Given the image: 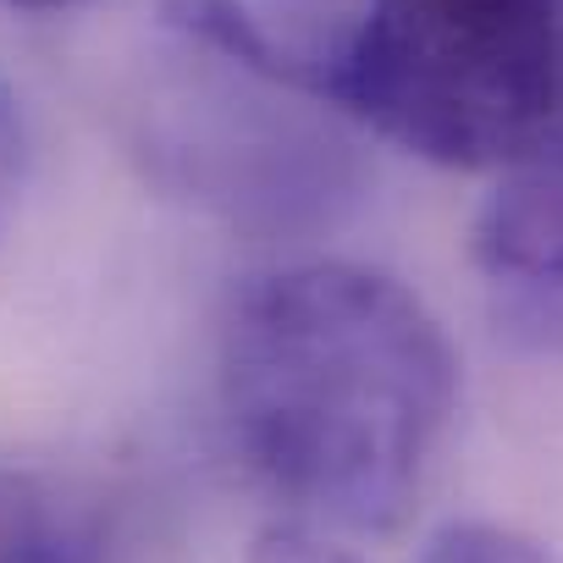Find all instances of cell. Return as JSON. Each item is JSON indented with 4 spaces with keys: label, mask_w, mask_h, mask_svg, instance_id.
I'll return each mask as SVG.
<instances>
[{
    "label": "cell",
    "mask_w": 563,
    "mask_h": 563,
    "mask_svg": "<svg viewBox=\"0 0 563 563\" xmlns=\"http://www.w3.org/2000/svg\"><path fill=\"white\" fill-rule=\"evenodd\" d=\"M249 563H354L338 541H327L316 525H299V519H282L271 530H260Z\"/></svg>",
    "instance_id": "cell-6"
},
{
    "label": "cell",
    "mask_w": 563,
    "mask_h": 563,
    "mask_svg": "<svg viewBox=\"0 0 563 563\" xmlns=\"http://www.w3.org/2000/svg\"><path fill=\"white\" fill-rule=\"evenodd\" d=\"M216 393L232 453L299 525L393 530L453 420L459 360L398 276L305 260L232 299Z\"/></svg>",
    "instance_id": "cell-1"
},
{
    "label": "cell",
    "mask_w": 563,
    "mask_h": 563,
    "mask_svg": "<svg viewBox=\"0 0 563 563\" xmlns=\"http://www.w3.org/2000/svg\"><path fill=\"white\" fill-rule=\"evenodd\" d=\"M475 271L508 332L536 349L563 343V128L503 166L475 216Z\"/></svg>",
    "instance_id": "cell-3"
},
{
    "label": "cell",
    "mask_w": 563,
    "mask_h": 563,
    "mask_svg": "<svg viewBox=\"0 0 563 563\" xmlns=\"http://www.w3.org/2000/svg\"><path fill=\"white\" fill-rule=\"evenodd\" d=\"M0 563H106L89 508L40 470L0 464Z\"/></svg>",
    "instance_id": "cell-4"
},
{
    "label": "cell",
    "mask_w": 563,
    "mask_h": 563,
    "mask_svg": "<svg viewBox=\"0 0 563 563\" xmlns=\"http://www.w3.org/2000/svg\"><path fill=\"white\" fill-rule=\"evenodd\" d=\"M420 563H552V552L536 547L530 536L508 530V525L464 519V525L437 530Z\"/></svg>",
    "instance_id": "cell-5"
},
{
    "label": "cell",
    "mask_w": 563,
    "mask_h": 563,
    "mask_svg": "<svg viewBox=\"0 0 563 563\" xmlns=\"http://www.w3.org/2000/svg\"><path fill=\"white\" fill-rule=\"evenodd\" d=\"M0 7H12V12H67V7H78V0H0Z\"/></svg>",
    "instance_id": "cell-8"
},
{
    "label": "cell",
    "mask_w": 563,
    "mask_h": 563,
    "mask_svg": "<svg viewBox=\"0 0 563 563\" xmlns=\"http://www.w3.org/2000/svg\"><path fill=\"white\" fill-rule=\"evenodd\" d=\"M310 95L431 166H514L563 128V0H371Z\"/></svg>",
    "instance_id": "cell-2"
},
{
    "label": "cell",
    "mask_w": 563,
    "mask_h": 563,
    "mask_svg": "<svg viewBox=\"0 0 563 563\" xmlns=\"http://www.w3.org/2000/svg\"><path fill=\"white\" fill-rule=\"evenodd\" d=\"M12 161H18V106H12L7 89H0V183H7Z\"/></svg>",
    "instance_id": "cell-7"
}]
</instances>
